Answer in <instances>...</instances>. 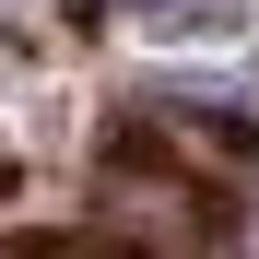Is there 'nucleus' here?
Listing matches in <instances>:
<instances>
[{
  "label": "nucleus",
  "mask_w": 259,
  "mask_h": 259,
  "mask_svg": "<svg viewBox=\"0 0 259 259\" xmlns=\"http://www.w3.org/2000/svg\"><path fill=\"white\" fill-rule=\"evenodd\" d=\"M130 12H189V0H130Z\"/></svg>",
  "instance_id": "nucleus-1"
}]
</instances>
